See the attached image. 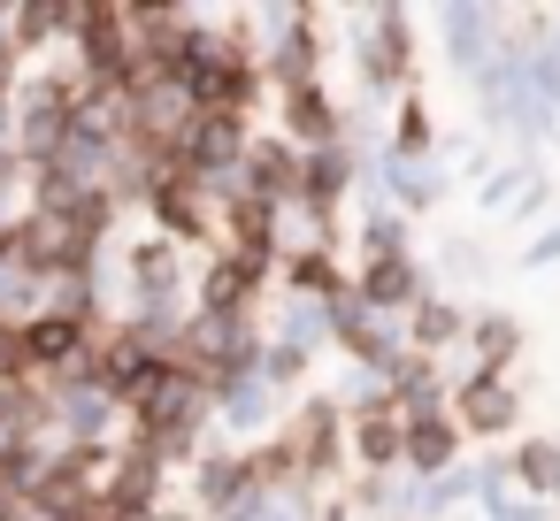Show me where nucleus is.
Segmentation results:
<instances>
[{
  "label": "nucleus",
  "instance_id": "obj_1",
  "mask_svg": "<svg viewBox=\"0 0 560 521\" xmlns=\"http://www.w3.org/2000/svg\"><path fill=\"white\" fill-rule=\"evenodd\" d=\"M147 208H154V223H162L170 246H177V238H208V185H192V177H162V185L147 192Z\"/></svg>",
  "mask_w": 560,
  "mask_h": 521
},
{
  "label": "nucleus",
  "instance_id": "obj_2",
  "mask_svg": "<svg viewBox=\"0 0 560 521\" xmlns=\"http://www.w3.org/2000/svg\"><path fill=\"white\" fill-rule=\"evenodd\" d=\"M223 230H231V246L246 253V261H269V246H277V208L261 200V192H231V208H223Z\"/></svg>",
  "mask_w": 560,
  "mask_h": 521
},
{
  "label": "nucleus",
  "instance_id": "obj_3",
  "mask_svg": "<svg viewBox=\"0 0 560 521\" xmlns=\"http://www.w3.org/2000/svg\"><path fill=\"white\" fill-rule=\"evenodd\" d=\"M254 284H261V261H246V253H223V261L208 269V284H200V292H208V315H215V322H231V315L254 299Z\"/></svg>",
  "mask_w": 560,
  "mask_h": 521
},
{
  "label": "nucleus",
  "instance_id": "obj_4",
  "mask_svg": "<svg viewBox=\"0 0 560 521\" xmlns=\"http://www.w3.org/2000/svg\"><path fill=\"white\" fill-rule=\"evenodd\" d=\"M300 185V162L284 154V146H254L246 154V192H261L269 208H277V192H292Z\"/></svg>",
  "mask_w": 560,
  "mask_h": 521
},
{
  "label": "nucleus",
  "instance_id": "obj_5",
  "mask_svg": "<svg viewBox=\"0 0 560 521\" xmlns=\"http://www.w3.org/2000/svg\"><path fill=\"white\" fill-rule=\"evenodd\" d=\"M460 422H468V429H506V422H514L506 383H499V376H476V383L460 391Z\"/></svg>",
  "mask_w": 560,
  "mask_h": 521
},
{
  "label": "nucleus",
  "instance_id": "obj_6",
  "mask_svg": "<svg viewBox=\"0 0 560 521\" xmlns=\"http://www.w3.org/2000/svg\"><path fill=\"white\" fill-rule=\"evenodd\" d=\"M284 116H292V131H300V139H330V100H323L315 85H292Z\"/></svg>",
  "mask_w": 560,
  "mask_h": 521
},
{
  "label": "nucleus",
  "instance_id": "obj_7",
  "mask_svg": "<svg viewBox=\"0 0 560 521\" xmlns=\"http://www.w3.org/2000/svg\"><path fill=\"white\" fill-rule=\"evenodd\" d=\"M407 284H415V276H407V261H399V253H376V269L361 276V299L392 307V299H407Z\"/></svg>",
  "mask_w": 560,
  "mask_h": 521
},
{
  "label": "nucleus",
  "instance_id": "obj_8",
  "mask_svg": "<svg viewBox=\"0 0 560 521\" xmlns=\"http://www.w3.org/2000/svg\"><path fill=\"white\" fill-rule=\"evenodd\" d=\"M338 185H346V162H338V154H315V162L300 169V192H307L315 208H330V200H338Z\"/></svg>",
  "mask_w": 560,
  "mask_h": 521
},
{
  "label": "nucleus",
  "instance_id": "obj_9",
  "mask_svg": "<svg viewBox=\"0 0 560 521\" xmlns=\"http://www.w3.org/2000/svg\"><path fill=\"white\" fill-rule=\"evenodd\" d=\"M131 269H139V284H147V292H162V284L177 276V246H170V238H147V246L131 253Z\"/></svg>",
  "mask_w": 560,
  "mask_h": 521
},
{
  "label": "nucleus",
  "instance_id": "obj_10",
  "mask_svg": "<svg viewBox=\"0 0 560 521\" xmlns=\"http://www.w3.org/2000/svg\"><path fill=\"white\" fill-rule=\"evenodd\" d=\"M399 437H407V429H399V414H384V406H376V414H361V452H369V460H392V452H399Z\"/></svg>",
  "mask_w": 560,
  "mask_h": 521
},
{
  "label": "nucleus",
  "instance_id": "obj_11",
  "mask_svg": "<svg viewBox=\"0 0 560 521\" xmlns=\"http://www.w3.org/2000/svg\"><path fill=\"white\" fill-rule=\"evenodd\" d=\"M399 445L415 452V467H438V460L453 452V429H445V422H415V429H407Z\"/></svg>",
  "mask_w": 560,
  "mask_h": 521
},
{
  "label": "nucleus",
  "instance_id": "obj_12",
  "mask_svg": "<svg viewBox=\"0 0 560 521\" xmlns=\"http://www.w3.org/2000/svg\"><path fill=\"white\" fill-rule=\"evenodd\" d=\"M0 383H32V360H24V330L0 322Z\"/></svg>",
  "mask_w": 560,
  "mask_h": 521
},
{
  "label": "nucleus",
  "instance_id": "obj_13",
  "mask_svg": "<svg viewBox=\"0 0 560 521\" xmlns=\"http://www.w3.org/2000/svg\"><path fill=\"white\" fill-rule=\"evenodd\" d=\"M292 284H307V292H338V276H330V261H323V253L292 261Z\"/></svg>",
  "mask_w": 560,
  "mask_h": 521
},
{
  "label": "nucleus",
  "instance_id": "obj_14",
  "mask_svg": "<svg viewBox=\"0 0 560 521\" xmlns=\"http://www.w3.org/2000/svg\"><path fill=\"white\" fill-rule=\"evenodd\" d=\"M522 475H529V483L545 490V483L560 475V452H552V445H529V452H522Z\"/></svg>",
  "mask_w": 560,
  "mask_h": 521
},
{
  "label": "nucleus",
  "instance_id": "obj_15",
  "mask_svg": "<svg viewBox=\"0 0 560 521\" xmlns=\"http://www.w3.org/2000/svg\"><path fill=\"white\" fill-rule=\"evenodd\" d=\"M415 338H422V345H438V338H453V315H445V307H422V322H415Z\"/></svg>",
  "mask_w": 560,
  "mask_h": 521
},
{
  "label": "nucleus",
  "instance_id": "obj_16",
  "mask_svg": "<svg viewBox=\"0 0 560 521\" xmlns=\"http://www.w3.org/2000/svg\"><path fill=\"white\" fill-rule=\"evenodd\" d=\"M506 345H514V330H506V322H491V330H483V353H491V368L506 360Z\"/></svg>",
  "mask_w": 560,
  "mask_h": 521
}]
</instances>
